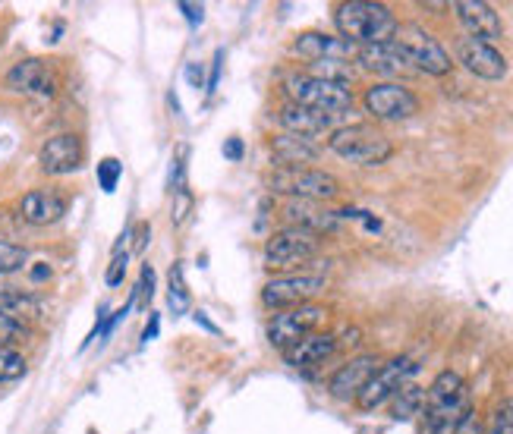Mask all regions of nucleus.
Masks as SVG:
<instances>
[{"label":"nucleus","mask_w":513,"mask_h":434,"mask_svg":"<svg viewBox=\"0 0 513 434\" xmlns=\"http://www.w3.org/2000/svg\"><path fill=\"white\" fill-rule=\"evenodd\" d=\"M454 434H485V428H482V422H479V416L473 409L466 412V416L460 419V425L454 428Z\"/></svg>","instance_id":"34"},{"label":"nucleus","mask_w":513,"mask_h":434,"mask_svg":"<svg viewBox=\"0 0 513 434\" xmlns=\"http://www.w3.org/2000/svg\"><path fill=\"white\" fill-rule=\"evenodd\" d=\"M322 290H325L322 274H287V277L268 280L262 290V302L274 312H284L293 306H306V302Z\"/></svg>","instance_id":"10"},{"label":"nucleus","mask_w":513,"mask_h":434,"mask_svg":"<svg viewBox=\"0 0 513 434\" xmlns=\"http://www.w3.org/2000/svg\"><path fill=\"white\" fill-rule=\"evenodd\" d=\"M268 186L271 192H281L303 202H328L340 192L337 177L318 167H274L268 173Z\"/></svg>","instance_id":"4"},{"label":"nucleus","mask_w":513,"mask_h":434,"mask_svg":"<svg viewBox=\"0 0 513 434\" xmlns=\"http://www.w3.org/2000/svg\"><path fill=\"white\" fill-rule=\"evenodd\" d=\"M120 177H123V164H120L117 158H104V161L98 164V186H101L104 192H117Z\"/></svg>","instance_id":"30"},{"label":"nucleus","mask_w":513,"mask_h":434,"mask_svg":"<svg viewBox=\"0 0 513 434\" xmlns=\"http://www.w3.org/2000/svg\"><path fill=\"white\" fill-rule=\"evenodd\" d=\"M126 262H130V252H126V249L120 246V249L114 252V258H111V268H108V274H104V280H108V287H120V284H123Z\"/></svg>","instance_id":"33"},{"label":"nucleus","mask_w":513,"mask_h":434,"mask_svg":"<svg viewBox=\"0 0 513 434\" xmlns=\"http://www.w3.org/2000/svg\"><path fill=\"white\" fill-rule=\"evenodd\" d=\"M180 10H183V16L189 19L192 26H199L202 19H205V7H202V4H186V0H183V4H180Z\"/></svg>","instance_id":"36"},{"label":"nucleus","mask_w":513,"mask_h":434,"mask_svg":"<svg viewBox=\"0 0 513 434\" xmlns=\"http://www.w3.org/2000/svg\"><path fill=\"white\" fill-rule=\"evenodd\" d=\"M19 214H23V221L35 227H48L67 214V199L54 189H32L23 195V202H19Z\"/></svg>","instance_id":"20"},{"label":"nucleus","mask_w":513,"mask_h":434,"mask_svg":"<svg viewBox=\"0 0 513 434\" xmlns=\"http://www.w3.org/2000/svg\"><path fill=\"white\" fill-rule=\"evenodd\" d=\"M473 409L466 394V381L457 372H441L425 390L422 434H454L460 419Z\"/></svg>","instance_id":"2"},{"label":"nucleus","mask_w":513,"mask_h":434,"mask_svg":"<svg viewBox=\"0 0 513 434\" xmlns=\"http://www.w3.org/2000/svg\"><path fill=\"white\" fill-rule=\"evenodd\" d=\"M7 89L13 92H35V95H51L57 89V76L45 60L29 57L19 60L7 73Z\"/></svg>","instance_id":"19"},{"label":"nucleus","mask_w":513,"mask_h":434,"mask_svg":"<svg viewBox=\"0 0 513 434\" xmlns=\"http://www.w3.org/2000/svg\"><path fill=\"white\" fill-rule=\"evenodd\" d=\"M23 340H29V324L10 312H0V346H10L13 350V346Z\"/></svg>","instance_id":"27"},{"label":"nucleus","mask_w":513,"mask_h":434,"mask_svg":"<svg viewBox=\"0 0 513 434\" xmlns=\"http://www.w3.org/2000/svg\"><path fill=\"white\" fill-rule=\"evenodd\" d=\"M293 51L299 57H306L309 63H322V60H347L359 54L356 45H350V41H344L340 35H322V32H306L296 38Z\"/></svg>","instance_id":"18"},{"label":"nucleus","mask_w":513,"mask_h":434,"mask_svg":"<svg viewBox=\"0 0 513 434\" xmlns=\"http://www.w3.org/2000/svg\"><path fill=\"white\" fill-rule=\"evenodd\" d=\"M284 92H287L290 104L312 107V111H322L328 117H340L353 107V92L347 85H334V82L315 79V76H290Z\"/></svg>","instance_id":"5"},{"label":"nucleus","mask_w":513,"mask_h":434,"mask_svg":"<svg viewBox=\"0 0 513 434\" xmlns=\"http://www.w3.org/2000/svg\"><path fill=\"white\" fill-rule=\"evenodd\" d=\"M158 328H161V315H158V312H152V318H148V324H145V334H142V343H148V340H155V337H158Z\"/></svg>","instance_id":"38"},{"label":"nucleus","mask_w":513,"mask_h":434,"mask_svg":"<svg viewBox=\"0 0 513 434\" xmlns=\"http://www.w3.org/2000/svg\"><path fill=\"white\" fill-rule=\"evenodd\" d=\"M491 434H513V397L501 400L491 416Z\"/></svg>","instance_id":"31"},{"label":"nucleus","mask_w":513,"mask_h":434,"mask_svg":"<svg viewBox=\"0 0 513 434\" xmlns=\"http://www.w3.org/2000/svg\"><path fill=\"white\" fill-rule=\"evenodd\" d=\"M145 243H148V224H142V227H139V240H136V246H133V249H136V252H142V249H145Z\"/></svg>","instance_id":"40"},{"label":"nucleus","mask_w":513,"mask_h":434,"mask_svg":"<svg viewBox=\"0 0 513 434\" xmlns=\"http://www.w3.org/2000/svg\"><path fill=\"white\" fill-rule=\"evenodd\" d=\"M394 41H397V45H403V51L410 54L413 67L419 73L447 76V73H451V67H454V60H451V54L441 48V41L435 35H429L425 29H419V26H400Z\"/></svg>","instance_id":"6"},{"label":"nucleus","mask_w":513,"mask_h":434,"mask_svg":"<svg viewBox=\"0 0 513 434\" xmlns=\"http://www.w3.org/2000/svg\"><path fill=\"white\" fill-rule=\"evenodd\" d=\"M334 26L340 38L350 41L356 48H369V45H384V41L397 38V16L375 0H347V4H337L334 10Z\"/></svg>","instance_id":"1"},{"label":"nucleus","mask_w":513,"mask_h":434,"mask_svg":"<svg viewBox=\"0 0 513 434\" xmlns=\"http://www.w3.org/2000/svg\"><path fill=\"white\" fill-rule=\"evenodd\" d=\"M192 306V296L186 290V277H183V262H174L167 274V309L174 315H186Z\"/></svg>","instance_id":"25"},{"label":"nucleus","mask_w":513,"mask_h":434,"mask_svg":"<svg viewBox=\"0 0 513 434\" xmlns=\"http://www.w3.org/2000/svg\"><path fill=\"white\" fill-rule=\"evenodd\" d=\"M85 161V145L76 133H57L38 151V164L48 177H67L76 173Z\"/></svg>","instance_id":"12"},{"label":"nucleus","mask_w":513,"mask_h":434,"mask_svg":"<svg viewBox=\"0 0 513 434\" xmlns=\"http://www.w3.org/2000/svg\"><path fill=\"white\" fill-rule=\"evenodd\" d=\"M422 406H425V387H419L416 381H403L397 387V394L391 397V419L406 422L416 412H422Z\"/></svg>","instance_id":"24"},{"label":"nucleus","mask_w":513,"mask_h":434,"mask_svg":"<svg viewBox=\"0 0 513 434\" xmlns=\"http://www.w3.org/2000/svg\"><path fill=\"white\" fill-rule=\"evenodd\" d=\"M356 60H359L362 70L378 73V76H388V79H406V76H416L419 73L413 67L410 54H406L403 45H397V41H384V45L359 48Z\"/></svg>","instance_id":"13"},{"label":"nucleus","mask_w":513,"mask_h":434,"mask_svg":"<svg viewBox=\"0 0 513 434\" xmlns=\"http://www.w3.org/2000/svg\"><path fill=\"white\" fill-rule=\"evenodd\" d=\"M277 120H281L284 133L303 136V139H315V136L328 133L337 117H328L322 111H312V107H303V104H284L281 114H277Z\"/></svg>","instance_id":"21"},{"label":"nucleus","mask_w":513,"mask_h":434,"mask_svg":"<svg viewBox=\"0 0 513 434\" xmlns=\"http://www.w3.org/2000/svg\"><path fill=\"white\" fill-rule=\"evenodd\" d=\"M337 353V337L328 334V331H312L306 334L303 340H296L293 346H287L284 350V359L287 365H296V368H303V365H318V362H325L328 356Z\"/></svg>","instance_id":"22"},{"label":"nucleus","mask_w":513,"mask_h":434,"mask_svg":"<svg viewBox=\"0 0 513 434\" xmlns=\"http://www.w3.org/2000/svg\"><path fill=\"white\" fill-rule=\"evenodd\" d=\"M186 79H189L192 85H205V82H202V67H196V63H189V67H186Z\"/></svg>","instance_id":"39"},{"label":"nucleus","mask_w":513,"mask_h":434,"mask_svg":"<svg viewBox=\"0 0 513 434\" xmlns=\"http://www.w3.org/2000/svg\"><path fill=\"white\" fill-rule=\"evenodd\" d=\"M454 13H457L460 26L466 29L469 38L491 45V41H498L504 35V23H501L498 10L491 4H485V0H457Z\"/></svg>","instance_id":"15"},{"label":"nucleus","mask_w":513,"mask_h":434,"mask_svg":"<svg viewBox=\"0 0 513 434\" xmlns=\"http://www.w3.org/2000/svg\"><path fill=\"white\" fill-rule=\"evenodd\" d=\"M284 217L290 227H299V230H309V233H334L340 227V211H331V208H322V202H303V199H290L284 205Z\"/></svg>","instance_id":"17"},{"label":"nucleus","mask_w":513,"mask_h":434,"mask_svg":"<svg viewBox=\"0 0 513 434\" xmlns=\"http://www.w3.org/2000/svg\"><path fill=\"white\" fill-rule=\"evenodd\" d=\"M362 104L375 120L384 123H400L419 114V98L413 89H406L400 82H378L369 85V92L362 95Z\"/></svg>","instance_id":"7"},{"label":"nucleus","mask_w":513,"mask_h":434,"mask_svg":"<svg viewBox=\"0 0 513 434\" xmlns=\"http://www.w3.org/2000/svg\"><path fill=\"white\" fill-rule=\"evenodd\" d=\"M378 368H381V359H378V356H356V359L344 362V365H340L337 372L331 375V381H328L331 397H334V400H344V403L356 400V397H359V390L372 381V375L378 372Z\"/></svg>","instance_id":"16"},{"label":"nucleus","mask_w":513,"mask_h":434,"mask_svg":"<svg viewBox=\"0 0 513 434\" xmlns=\"http://www.w3.org/2000/svg\"><path fill=\"white\" fill-rule=\"evenodd\" d=\"M26 359L10 346H0V381H19L26 375Z\"/></svg>","instance_id":"29"},{"label":"nucleus","mask_w":513,"mask_h":434,"mask_svg":"<svg viewBox=\"0 0 513 434\" xmlns=\"http://www.w3.org/2000/svg\"><path fill=\"white\" fill-rule=\"evenodd\" d=\"M152 293H155V268L152 265H145L142 268V277H139V290L133 293V306H148V302H152Z\"/></svg>","instance_id":"32"},{"label":"nucleus","mask_w":513,"mask_h":434,"mask_svg":"<svg viewBox=\"0 0 513 434\" xmlns=\"http://www.w3.org/2000/svg\"><path fill=\"white\" fill-rule=\"evenodd\" d=\"M318 249H322V236H318V233L299 230V227H284L265 243V262L271 268L306 265L309 258L318 255Z\"/></svg>","instance_id":"8"},{"label":"nucleus","mask_w":513,"mask_h":434,"mask_svg":"<svg viewBox=\"0 0 513 434\" xmlns=\"http://www.w3.org/2000/svg\"><path fill=\"white\" fill-rule=\"evenodd\" d=\"M271 155H274L277 167H309L312 161H318L322 148H318L312 139L281 133V136L271 139Z\"/></svg>","instance_id":"23"},{"label":"nucleus","mask_w":513,"mask_h":434,"mask_svg":"<svg viewBox=\"0 0 513 434\" xmlns=\"http://www.w3.org/2000/svg\"><path fill=\"white\" fill-rule=\"evenodd\" d=\"M243 155H246L243 139H240V136H230V139L224 142V158H227V161H243Z\"/></svg>","instance_id":"35"},{"label":"nucleus","mask_w":513,"mask_h":434,"mask_svg":"<svg viewBox=\"0 0 513 434\" xmlns=\"http://www.w3.org/2000/svg\"><path fill=\"white\" fill-rule=\"evenodd\" d=\"M328 148L334 151L337 158L359 164V167H378V164H384L394 155L391 139L384 133H378V129H372V126H362V123L334 129L331 139H328Z\"/></svg>","instance_id":"3"},{"label":"nucleus","mask_w":513,"mask_h":434,"mask_svg":"<svg viewBox=\"0 0 513 434\" xmlns=\"http://www.w3.org/2000/svg\"><path fill=\"white\" fill-rule=\"evenodd\" d=\"M457 60L463 63V70H469L473 76L485 79V82H498L507 76V60L495 45H485V41L476 38H460L457 41Z\"/></svg>","instance_id":"14"},{"label":"nucleus","mask_w":513,"mask_h":434,"mask_svg":"<svg viewBox=\"0 0 513 434\" xmlns=\"http://www.w3.org/2000/svg\"><path fill=\"white\" fill-rule=\"evenodd\" d=\"M416 368H419V362H413L410 356H397V359L381 362V368L372 375V381L359 390L356 406L369 412V409H378L381 403H388L397 394V387L403 381H410V375H416Z\"/></svg>","instance_id":"11"},{"label":"nucleus","mask_w":513,"mask_h":434,"mask_svg":"<svg viewBox=\"0 0 513 434\" xmlns=\"http://www.w3.org/2000/svg\"><path fill=\"white\" fill-rule=\"evenodd\" d=\"M0 312H10L26 321L29 315H38V299L29 293H0Z\"/></svg>","instance_id":"26"},{"label":"nucleus","mask_w":513,"mask_h":434,"mask_svg":"<svg viewBox=\"0 0 513 434\" xmlns=\"http://www.w3.org/2000/svg\"><path fill=\"white\" fill-rule=\"evenodd\" d=\"M26 262H29V249L26 246H16V243L0 240V277L23 271Z\"/></svg>","instance_id":"28"},{"label":"nucleus","mask_w":513,"mask_h":434,"mask_svg":"<svg viewBox=\"0 0 513 434\" xmlns=\"http://www.w3.org/2000/svg\"><path fill=\"white\" fill-rule=\"evenodd\" d=\"M325 315L328 312L322 306H312V302L277 312L268 321V343L277 346V350H287V346H293L296 340H303L306 334L318 331V324L325 321Z\"/></svg>","instance_id":"9"},{"label":"nucleus","mask_w":513,"mask_h":434,"mask_svg":"<svg viewBox=\"0 0 513 434\" xmlns=\"http://www.w3.org/2000/svg\"><path fill=\"white\" fill-rule=\"evenodd\" d=\"M221 63H224V51L215 54V63H211V79H208V92L218 89V79H221Z\"/></svg>","instance_id":"37"}]
</instances>
